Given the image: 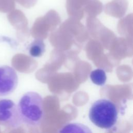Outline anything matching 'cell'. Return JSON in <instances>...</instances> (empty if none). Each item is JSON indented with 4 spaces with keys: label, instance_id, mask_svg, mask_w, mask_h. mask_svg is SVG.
<instances>
[{
    "label": "cell",
    "instance_id": "5",
    "mask_svg": "<svg viewBox=\"0 0 133 133\" xmlns=\"http://www.w3.org/2000/svg\"><path fill=\"white\" fill-rule=\"evenodd\" d=\"M66 7L70 14H79L83 9L91 14H97L102 10V4L99 0H66Z\"/></svg>",
    "mask_w": 133,
    "mask_h": 133
},
{
    "label": "cell",
    "instance_id": "2",
    "mask_svg": "<svg viewBox=\"0 0 133 133\" xmlns=\"http://www.w3.org/2000/svg\"><path fill=\"white\" fill-rule=\"evenodd\" d=\"M89 118L96 126L105 129L112 128L118 118V110L116 105L106 99L94 102L89 111Z\"/></svg>",
    "mask_w": 133,
    "mask_h": 133
},
{
    "label": "cell",
    "instance_id": "10",
    "mask_svg": "<svg viewBox=\"0 0 133 133\" xmlns=\"http://www.w3.org/2000/svg\"><path fill=\"white\" fill-rule=\"evenodd\" d=\"M15 7V0H0V11L7 12Z\"/></svg>",
    "mask_w": 133,
    "mask_h": 133
},
{
    "label": "cell",
    "instance_id": "8",
    "mask_svg": "<svg viewBox=\"0 0 133 133\" xmlns=\"http://www.w3.org/2000/svg\"><path fill=\"white\" fill-rule=\"evenodd\" d=\"M60 132H91L90 129L84 124L73 123L68 124L64 126Z\"/></svg>",
    "mask_w": 133,
    "mask_h": 133
},
{
    "label": "cell",
    "instance_id": "3",
    "mask_svg": "<svg viewBox=\"0 0 133 133\" xmlns=\"http://www.w3.org/2000/svg\"><path fill=\"white\" fill-rule=\"evenodd\" d=\"M22 124L17 105L9 99H0V125L11 129Z\"/></svg>",
    "mask_w": 133,
    "mask_h": 133
},
{
    "label": "cell",
    "instance_id": "6",
    "mask_svg": "<svg viewBox=\"0 0 133 133\" xmlns=\"http://www.w3.org/2000/svg\"><path fill=\"white\" fill-rule=\"evenodd\" d=\"M127 0H112L105 6V11L114 16H120L124 14L127 9Z\"/></svg>",
    "mask_w": 133,
    "mask_h": 133
},
{
    "label": "cell",
    "instance_id": "7",
    "mask_svg": "<svg viewBox=\"0 0 133 133\" xmlns=\"http://www.w3.org/2000/svg\"><path fill=\"white\" fill-rule=\"evenodd\" d=\"M28 51L32 57H41L45 51V45L43 41L41 39H35L29 45Z\"/></svg>",
    "mask_w": 133,
    "mask_h": 133
},
{
    "label": "cell",
    "instance_id": "11",
    "mask_svg": "<svg viewBox=\"0 0 133 133\" xmlns=\"http://www.w3.org/2000/svg\"><path fill=\"white\" fill-rule=\"evenodd\" d=\"M19 4L25 8H30L34 6L37 3V0H15Z\"/></svg>",
    "mask_w": 133,
    "mask_h": 133
},
{
    "label": "cell",
    "instance_id": "1",
    "mask_svg": "<svg viewBox=\"0 0 133 133\" xmlns=\"http://www.w3.org/2000/svg\"><path fill=\"white\" fill-rule=\"evenodd\" d=\"M18 108L22 122L30 126L39 125L44 117L43 99L35 91H28L20 98Z\"/></svg>",
    "mask_w": 133,
    "mask_h": 133
},
{
    "label": "cell",
    "instance_id": "9",
    "mask_svg": "<svg viewBox=\"0 0 133 133\" xmlns=\"http://www.w3.org/2000/svg\"><path fill=\"white\" fill-rule=\"evenodd\" d=\"M89 77L92 83L98 86L104 85L107 81L106 73L102 69L93 70L90 72Z\"/></svg>",
    "mask_w": 133,
    "mask_h": 133
},
{
    "label": "cell",
    "instance_id": "4",
    "mask_svg": "<svg viewBox=\"0 0 133 133\" xmlns=\"http://www.w3.org/2000/svg\"><path fill=\"white\" fill-rule=\"evenodd\" d=\"M18 84V76L16 70L8 65L0 66V96L12 94Z\"/></svg>",
    "mask_w": 133,
    "mask_h": 133
}]
</instances>
